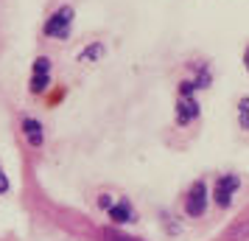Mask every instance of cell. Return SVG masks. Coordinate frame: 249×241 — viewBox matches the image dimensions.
Masks as SVG:
<instances>
[{
  "instance_id": "cell-8",
  "label": "cell",
  "mask_w": 249,
  "mask_h": 241,
  "mask_svg": "<svg viewBox=\"0 0 249 241\" xmlns=\"http://www.w3.org/2000/svg\"><path fill=\"white\" fill-rule=\"evenodd\" d=\"M109 219H115V222H132V210H129V205H112L109 207Z\"/></svg>"
},
{
  "instance_id": "cell-4",
  "label": "cell",
  "mask_w": 249,
  "mask_h": 241,
  "mask_svg": "<svg viewBox=\"0 0 249 241\" xmlns=\"http://www.w3.org/2000/svg\"><path fill=\"white\" fill-rule=\"evenodd\" d=\"M221 241H249V210L224 230Z\"/></svg>"
},
{
  "instance_id": "cell-3",
  "label": "cell",
  "mask_w": 249,
  "mask_h": 241,
  "mask_svg": "<svg viewBox=\"0 0 249 241\" xmlns=\"http://www.w3.org/2000/svg\"><path fill=\"white\" fill-rule=\"evenodd\" d=\"M238 177H232V174H227V177H221L218 180V185H215V202L221 207H227L230 205V199H232V194L238 191Z\"/></svg>"
},
{
  "instance_id": "cell-9",
  "label": "cell",
  "mask_w": 249,
  "mask_h": 241,
  "mask_svg": "<svg viewBox=\"0 0 249 241\" xmlns=\"http://www.w3.org/2000/svg\"><path fill=\"white\" fill-rule=\"evenodd\" d=\"M101 239H104V241H143V239L124 236V233H118V230H101Z\"/></svg>"
},
{
  "instance_id": "cell-12",
  "label": "cell",
  "mask_w": 249,
  "mask_h": 241,
  "mask_svg": "<svg viewBox=\"0 0 249 241\" xmlns=\"http://www.w3.org/2000/svg\"><path fill=\"white\" fill-rule=\"evenodd\" d=\"M247 68H249V51H247Z\"/></svg>"
},
{
  "instance_id": "cell-11",
  "label": "cell",
  "mask_w": 249,
  "mask_h": 241,
  "mask_svg": "<svg viewBox=\"0 0 249 241\" xmlns=\"http://www.w3.org/2000/svg\"><path fill=\"white\" fill-rule=\"evenodd\" d=\"M3 191H9V180H6V174L0 171V194H3Z\"/></svg>"
},
{
  "instance_id": "cell-7",
  "label": "cell",
  "mask_w": 249,
  "mask_h": 241,
  "mask_svg": "<svg viewBox=\"0 0 249 241\" xmlns=\"http://www.w3.org/2000/svg\"><path fill=\"white\" fill-rule=\"evenodd\" d=\"M23 127H25V138H28V143H31V146H42V127H39L36 121H31V118L25 121Z\"/></svg>"
},
{
  "instance_id": "cell-1",
  "label": "cell",
  "mask_w": 249,
  "mask_h": 241,
  "mask_svg": "<svg viewBox=\"0 0 249 241\" xmlns=\"http://www.w3.org/2000/svg\"><path fill=\"white\" fill-rule=\"evenodd\" d=\"M70 23H73V9H59V12L45 23V34L65 37L68 34V28H70Z\"/></svg>"
},
{
  "instance_id": "cell-5",
  "label": "cell",
  "mask_w": 249,
  "mask_h": 241,
  "mask_svg": "<svg viewBox=\"0 0 249 241\" xmlns=\"http://www.w3.org/2000/svg\"><path fill=\"white\" fill-rule=\"evenodd\" d=\"M48 70H51V62L48 59H36L34 65V81H31V90L39 93L48 84Z\"/></svg>"
},
{
  "instance_id": "cell-10",
  "label": "cell",
  "mask_w": 249,
  "mask_h": 241,
  "mask_svg": "<svg viewBox=\"0 0 249 241\" xmlns=\"http://www.w3.org/2000/svg\"><path fill=\"white\" fill-rule=\"evenodd\" d=\"M241 124H244V129H249V98L241 101Z\"/></svg>"
},
{
  "instance_id": "cell-2",
  "label": "cell",
  "mask_w": 249,
  "mask_h": 241,
  "mask_svg": "<svg viewBox=\"0 0 249 241\" xmlns=\"http://www.w3.org/2000/svg\"><path fill=\"white\" fill-rule=\"evenodd\" d=\"M204 205H207V191H204V183H196L188 194V202H185V210L191 216H199L204 213Z\"/></svg>"
},
{
  "instance_id": "cell-6",
  "label": "cell",
  "mask_w": 249,
  "mask_h": 241,
  "mask_svg": "<svg viewBox=\"0 0 249 241\" xmlns=\"http://www.w3.org/2000/svg\"><path fill=\"white\" fill-rule=\"evenodd\" d=\"M196 115H199V104L191 101V98L185 95V98L179 101V107H177V121H179V124H188V121L196 118Z\"/></svg>"
}]
</instances>
